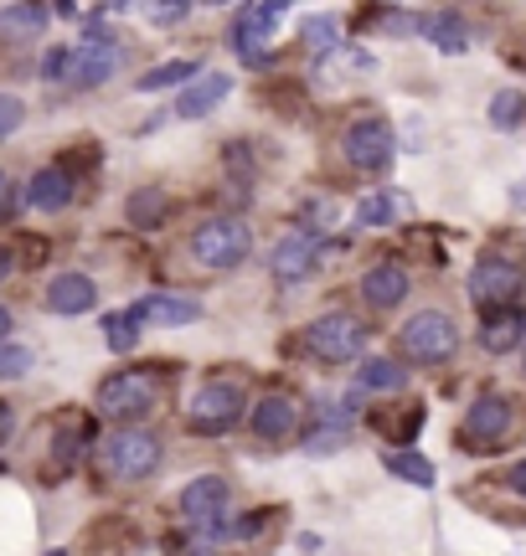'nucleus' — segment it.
Instances as JSON below:
<instances>
[{
	"mask_svg": "<svg viewBox=\"0 0 526 556\" xmlns=\"http://www.w3.org/2000/svg\"><path fill=\"white\" fill-rule=\"evenodd\" d=\"M73 201V176L62 170V165H41L37 176L26 180V206H37V212H62Z\"/></svg>",
	"mask_w": 526,
	"mask_h": 556,
	"instance_id": "aec40b11",
	"label": "nucleus"
},
{
	"mask_svg": "<svg viewBox=\"0 0 526 556\" xmlns=\"http://www.w3.org/2000/svg\"><path fill=\"white\" fill-rule=\"evenodd\" d=\"M304 345H310V356L325 361V366H346V361L362 356L366 325H362V315H351V309H330V315L310 319Z\"/></svg>",
	"mask_w": 526,
	"mask_h": 556,
	"instance_id": "39448f33",
	"label": "nucleus"
},
{
	"mask_svg": "<svg viewBox=\"0 0 526 556\" xmlns=\"http://www.w3.org/2000/svg\"><path fill=\"white\" fill-rule=\"evenodd\" d=\"M300 41L310 47V52H321L325 58V52H336V47H341V21L336 16H310L300 26Z\"/></svg>",
	"mask_w": 526,
	"mask_h": 556,
	"instance_id": "cd10ccee",
	"label": "nucleus"
},
{
	"mask_svg": "<svg viewBox=\"0 0 526 556\" xmlns=\"http://www.w3.org/2000/svg\"><path fill=\"white\" fill-rule=\"evenodd\" d=\"M356 387L362 392H403L408 387V366L392 356H366L362 371H356Z\"/></svg>",
	"mask_w": 526,
	"mask_h": 556,
	"instance_id": "5701e85b",
	"label": "nucleus"
},
{
	"mask_svg": "<svg viewBox=\"0 0 526 556\" xmlns=\"http://www.w3.org/2000/svg\"><path fill=\"white\" fill-rule=\"evenodd\" d=\"M522 345H526V309L501 304L496 315L480 319V351H486V356H511V351H522Z\"/></svg>",
	"mask_w": 526,
	"mask_h": 556,
	"instance_id": "4468645a",
	"label": "nucleus"
},
{
	"mask_svg": "<svg viewBox=\"0 0 526 556\" xmlns=\"http://www.w3.org/2000/svg\"><path fill=\"white\" fill-rule=\"evenodd\" d=\"M295 422H300V402L295 397L268 392V397L253 402V433H259V443H284L295 433Z\"/></svg>",
	"mask_w": 526,
	"mask_h": 556,
	"instance_id": "dca6fc26",
	"label": "nucleus"
},
{
	"mask_svg": "<svg viewBox=\"0 0 526 556\" xmlns=\"http://www.w3.org/2000/svg\"><path fill=\"white\" fill-rule=\"evenodd\" d=\"M47 21H52V11H47L41 0H16V5L0 11V37L5 41H37L41 31H47Z\"/></svg>",
	"mask_w": 526,
	"mask_h": 556,
	"instance_id": "412c9836",
	"label": "nucleus"
},
{
	"mask_svg": "<svg viewBox=\"0 0 526 556\" xmlns=\"http://www.w3.org/2000/svg\"><path fill=\"white\" fill-rule=\"evenodd\" d=\"M233 93V78L227 73H212V67H202L197 78L186 83V93H181V103H176V119H206L217 103Z\"/></svg>",
	"mask_w": 526,
	"mask_h": 556,
	"instance_id": "f3484780",
	"label": "nucleus"
},
{
	"mask_svg": "<svg viewBox=\"0 0 526 556\" xmlns=\"http://www.w3.org/2000/svg\"><path fill=\"white\" fill-rule=\"evenodd\" d=\"M21 119H26V103H21L16 93H0V139H5V135H16Z\"/></svg>",
	"mask_w": 526,
	"mask_h": 556,
	"instance_id": "473e14b6",
	"label": "nucleus"
},
{
	"mask_svg": "<svg viewBox=\"0 0 526 556\" xmlns=\"http://www.w3.org/2000/svg\"><path fill=\"white\" fill-rule=\"evenodd\" d=\"M526 289V268L522 263L501 258V253H486V258L475 263V274H469V299L480 304V309H501V304H516Z\"/></svg>",
	"mask_w": 526,
	"mask_h": 556,
	"instance_id": "1a4fd4ad",
	"label": "nucleus"
},
{
	"mask_svg": "<svg viewBox=\"0 0 526 556\" xmlns=\"http://www.w3.org/2000/svg\"><path fill=\"white\" fill-rule=\"evenodd\" d=\"M120 58L124 52L114 41H83L78 52H73V62H67V83H73V88H99V83L114 78Z\"/></svg>",
	"mask_w": 526,
	"mask_h": 556,
	"instance_id": "ddd939ff",
	"label": "nucleus"
},
{
	"mask_svg": "<svg viewBox=\"0 0 526 556\" xmlns=\"http://www.w3.org/2000/svg\"><path fill=\"white\" fill-rule=\"evenodd\" d=\"M140 330H145V319L135 315V304L120 309V315H103V340H109L114 356H129V351L140 345Z\"/></svg>",
	"mask_w": 526,
	"mask_h": 556,
	"instance_id": "393cba45",
	"label": "nucleus"
},
{
	"mask_svg": "<svg viewBox=\"0 0 526 556\" xmlns=\"http://www.w3.org/2000/svg\"><path fill=\"white\" fill-rule=\"evenodd\" d=\"M0 340H11V309L0 304Z\"/></svg>",
	"mask_w": 526,
	"mask_h": 556,
	"instance_id": "e433bc0d",
	"label": "nucleus"
},
{
	"mask_svg": "<svg viewBox=\"0 0 526 556\" xmlns=\"http://www.w3.org/2000/svg\"><path fill=\"white\" fill-rule=\"evenodd\" d=\"M387 469L403 479V484H413V490H434V464H428L424 454H413V448H403V454H387Z\"/></svg>",
	"mask_w": 526,
	"mask_h": 556,
	"instance_id": "bb28decb",
	"label": "nucleus"
},
{
	"mask_svg": "<svg viewBox=\"0 0 526 556\" xmlns=\"http://www.w3.org/2000/svg\"><path fill=\"white\" fill-rule=\"evenodd\" d=\"M511 433V402L501 392H486V397L469 402L465 413V438L475 448H490V443H501Z\"/></svg>",
	"mask_w": 526,
	"mask_h": 556,
	"instance_id": "f8f14e48",
	"label": "nucleus"
},
{
	"mask_svg": "<svg viewBox=\"0 0 526 556\" xmlns=\"http://www.w3.org/2000/svg\"><path fill=\"white\" fill-rule=\"evenodd\" d=\"M47 556H67V552H47Z\"/></svg>",
	"mask_w": 526,
	"mask_h": 556,
	"instance_id": "79ce46f5",
	"label": "nucleus"
},
{
	"mask_svg": "<svg viewBox=\"0 0 526 556\" xmlns=\"http://www.w3.org/2000/svg\"><path fill=\"white\" fill-rule=\"evenodd\" d=\"M398 351H403L413 366H449L460 356V325L449 309H418L398 330Z\"/></svg>",
	"mask_w": 526,
	"mask_h": 556,
	"instance_id": "7ed1b4c3",
	"label": "nucleus"
},
{
	"mask_svg": "<svg viewBox=\"0 0 526 556\" xmlns=\"http://www.w3.org/2000/svg\"><path fill=\"white\" fill-rule=\"evenodd\" d=\"M522 371H526V345H522Z\"/></svg>",
	"mask_w": 526,
	"mask_h": 556,
	"instance_id": "a19ab883",
	"label": "nucleus"
},
{
	"mask_svg": "<svg viewBox=\"0 0 526 556\" xmlns=\"http://www.w3.org/2000/svg\"><path fill=\"white\" fill-rule=\"evenodd\" d=\"M197 5H233V0H197Z\"/></svg>",
	"mask_w": 526,
	"mask_h": 556,
	"instance_id": "58836bf2",
	"label": "nucleus"
},
{
	"mask_svg": "<svg viewBox=\"0 0 526 556\" xmlns=\"http://www.w3.org/2000/svg\"><path fill=\"white\" fill-rule=\"evenodd\" d=\"M161 438L150 433V428H114V433L99 443V464H103V475L114 479V484H140V479H150L155 469H161Z\"/></svg>",
	"mask_w": 526,
	"mask_h": 556,
	"instance_id": "f03ea898",
	"label": "nucleus"
},
{
	"mask_svg": "<svg viewBox=\"0 0 526 556\" xmlns=\"http://www.w3.org/2000/svg\"><path fill=\"white\" fill-rule=\"evenodd\" d=\"M135 315L145 325H165V330H181V325H197L202 319V299H186V294H145L135 304Z\"/></svg>",
	"mask_w": 526,
	"mask_h": 556,
	"instance_id": "a211bd4d",
	"label": "nucleus"
},
{
	"mask_svg": "<svg viewBox=\"0 0 526 556\" xmlns=\"http://www.w3.org/2000/svg\"><path fill=\"white\" fill-rule=\"evenodd\" d=\"M155 402H161V377L145 371V366H124V371H114V377L99 387V413L109 417V422H120V428L150 417Z\"/></svg>",
	"mask_w": 526,
	"mask_h": 556,
	"instance_id": "20e7f679",
	"label": "nucleus"
},
{
	"mask_svg": "<svg viewBox=\"0 0 526 556\" xmlns=\"http://www.w3.org/2000/svg\"><path fill=\"white\" fill-rule=\"evenodd\" d=\"M67 62H73V52H67V47H52V52L41 58V78L62 83V78H67Z\"/></svg>",
	"mask_w": 526,
	"mask_h": 556,
	"instance_id": "72a5a7b5",
	"label": "nucleus"
},
{
	"mask_svg": "<svg viewBox=\"0 0 526 556\" xmlns=\"http://www.w3.org/2000/svg\"><path fill=\"white\" fill-rule=\"evenodd\" d=\"M341 155H346V165H351V170L383 176L387 165L398 160V135H392V124H387V119L366 114V119H356L341 135Z\"/></svg>",
	"mask_w": 526,
	"mask_h": 556,
	"instance_id": "0eeeda50",
	"label": "nucleus"
},
{
	"mask_svg": "<svg viewBox=\"0 0 526 556\" xmlns=\"http://www.w3.org/2000/svg\"><path fill=\"white\" fill-rule=\"evenodd\" d=\"M145 5V16L155 21V26H176V21L191 11V0H140Z\"/></svg>",
	"mask_w": 526,
	"mask_h": 556,
	"instance_id": "2f4dec72",
	"label": "nucleus"
},
{
	"mask_svg": "<svg viewBox=\"0 0 526 556\" xmlns=\"http://www.w3.org/2000/svg\"><path fill=\"white\" fill-rule=\"evenodd\" d=\"M398 197L403 191H372V197L356 201V222L362 227H387V222L398 217Z\"/></svg>",
	"mask_w": 526,
	"mask_h": 556,
	"instance_id": "c756f323",
	"label": "nucleus"
},
{
	"mask_svg": "<svg viewBox=\"0 0 526 556\" xmlns=\"http://www.w3.org/2000/svg\"><path fill=\"white\" fill-rule=\"evenodd\" d=\"M191 263H202L212 274H233L253 258V227L243 217H206L197 222V232L186 242Z\"/></svg>",
	"mask_w": 526,
	"mask_h": 556,
	"instance_id": "f257e3e1",
	"label": "nucleus"
},
{
	"mask_svg": "<svg viewBox=\"0 0 526 556\" xmlns=\"http://www.w3.org/2000/svg\"><path fill=\"white\" fill-rule=\"evenodd\" d=\"M5 278H11V253L0 248V283H5Z\"/></svg>",
	"mask_w": 526,
	"mask_h": 556,
	"instance_id": "4c0bfd02",
	"label": "nucleus"
},
{
	"mask_svg": "<svg viewBox=\"0 0 526 556\" xmlns=\"http://www.w3.org/2000/svg\"><path fill=\"white\" fill-rule=\"evenodd\" d=\"M418 31H424L439 52H449V58L469 47V26H465V16H460V11H434V16H418Z\"/></svg>",
	"mask_w": 526,
	"mask_h": 556,
	"instance_id": "4be33fe9",
	"label": "nucleus"
},
{
	"mask_svg": "<svg viewBox=\"0 0 526 556\" xmlns=\"http://www.w3.org/2000/svg\"><path fill=\"white\" fill-rule=\"evenodd\" d=\"M11 428H16V413H11V402H0V448L11 443Z\"/></svg>",
	"mask_w": 526,
	"mask_h": 556,
	"instance_id": "f704fd0d",
	"label": "nucleus"
},
{
	"mask_svg": "<svg viewBox=\"0 0 526 556\" xmlns=\"http://www.w3.org/2000/svg\"><path fill=\"white\" fill-rule=\"evenodd\" d=\"M506 484H511V495H522V500H526V458L506 475Z\"/></svg>",
	"mask_w": 526,
	"mask_h": 556,
	"instance_id": "c9c22d12",
	"label": "nucleus"
},
{
	"mask_svg": "<svg viewBox=\"0 0 526 556\" xmlns=\"http://www.w3.org/2000/svg\"><path fill=\"white\" fill-rule=\"evenodd\" d=\"M197 556H217V552H206V546H202V552H197Z\"/></svg>",
	"mask_w": 526,
	"mask_h": 556,
	"instance_id": "ea45409f",
	"label": "nucleus"
},
{
	"mask_svg": "<svg viewBox=\"0 0 526 556\" xmlns=\"http://www.w3.org/2000/svg\"><path fill=\"white\" fill-rule=\"evenodd\" d=\"M197 73H202V67L191 58H171V62H161V67H150L135 88H140V93H161V88H176V83H191Z\"/></svg>",
	"mask_w": 526,
	"mask_h": 556,
	"instance_id": "a878e982",
	"label": "nucleus"
},
{
	"mask_svg": "<svg viewBox=\"0 0 526 556\" xmlns=\"http://www.w3.org/2000/svg\"><path fill=\"white\" fill-rule=\"evenodd\" d=\"M32 366H37V356H32V345H11V340H0V381L26 377Z\"/></svg>",
	"mask_w": 526,
	"mask_h": 556,
	"instance_id": "7c9ffc66",
	"label": "nucleus"
},
{
	"mask_svg": "<svg viewBox=\"0 0 526 556\" xmlns=\"http://www.w3.org/2000/svg\"><path fill=\"white\" fill-rule=\"evenodd\" d=\"M408 268L403 263H377V268H366L362 274V299L372 304V309H398L408 299Z\"/></svg>",
	"mask_w": 526,
	"mask_h": 556,
	"instance_id": "6ab92c4d",
	"label": "nucleus"
},
{
	"mask_svg": "<svg viewBox=\"0 0 526 556\" xmlns=\"http://www.w3.org/2000/svg\"><path fill=\"white\" fill-rule=\"evenodd\" d=\"M321 253H325L321 232L289 227V232L274 242V253H268V274L279 278V283H304V278H315V268H321Z\"/></svg>",
	"mask_w": 526,
	"mask_h": 556,
	"instance_id": "9d476101",
	"label": "nucleus"
},
{
	"mask_svg": "<svg viewBox=\"0 0 526 556\" xmlns=\"http://www.w3.org/2000/svg\"><path fill=\"white\" fill-rule=\"evenodd\" d=\"M284 5H289V0H248L243 11H238V21L227 26V47L238 52V62H248V67L268 62V37H274V26H279Z\"/></svg>",
	"mask_w": 526,
	"mask_h": 556,
	"instance_id": "6e6552de",
	"label": "nucleus"
},
{
	"mask_svg": "<svg viewBox=\"0 0 526 556\" xmlns=\"http://www.w3.org/2000/svg\"><path fill=\"white\" fill-rule=\"evenodd\" d=\"M243 387L238 381H202L186 402V428L191 433H227L243 417Z\"/></svg>",
	"mask_w": 526,
	"mask_h": 556,
	"instance_id": "423d86ee",
	"label": "nucleus"
},
{
	"mask_svg": "<svg viewBox=\"0 0 526 556\" xmlns=\"http://www.w3.org/2000/svg\"><path fill=\"white\" fill-rule=\"evenodd\" d=\"M176 505H181V516L191 520V526H202V520H223L227 505H233V484H227L223 475H197L181 490Z\"/></svg>",
	"mask_w": 526,
	"mask_h": 556,
	"instance_id": "9b49d317",
	"label": "nucleus"
},
{
	"mask_svg": "<svg viewBox=\"0 0 526 556\" xmlns=\"http://www.w3.org/2000/svg\"><path fill=\"white\" fill-rule=\"evenodd\" d=\"M124 217H129V227H140V232H155L165 217H171V197L165 191H135V197L124 201Z\"/></svg>",
	"mask_w": 526,
	"mask_h": 556,
	"instance_id": "b1692460",
	"label": "nucleus"
},
{
	"mask_svg": "<svg viewBox=\"0 0 526 556\" xmlns=\"http://www.w3.org/2000/svg\"><path fill=\"white\" fill-rule=\"evenodd\" d=\"M522 119H526V93L522 88H501L490 99V124L496 129H522Z\"/></svg>",
	"mask_w": 526,
	"mask_h": 556,
	"instance_id": "c85d7f7f",
	"label": "nucleus"
},
{
	"mask_svg": "<svg viewBox=\"0 0 526 556\" xmlns=\"http://www.w3.org/2000/svg\"><path fill=\"white\" fill-rule=\"evenodd\" d=\"M99 304V283L88 274H52L47 278V309L52 315H88Z\"/></svg>",
	"mask_w": 526,
	"mask_h": 556,
	"instance_id": "2eb2a0df",
	"label": "nucleus"
}]
</instances>
